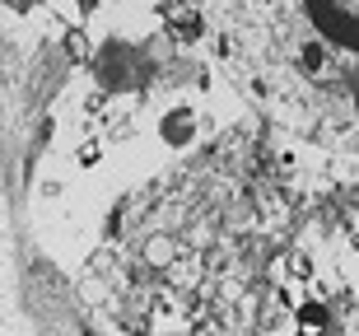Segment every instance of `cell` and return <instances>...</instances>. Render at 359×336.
Wrapping results in <instances>:
<instances>
[{
    "label": "cell",
    "instance_id": "1",
    "mask_svg": "<svg viewBox=\"0 0 359 336\" xmlns=\"http://www.w3.org/2000/svg\"><path fill=\"white\" fill-rule=\"evenodd\" d=\"M327 327H332V318H327L322 304H304L299 309V332L304 336H327Z\"/></svg>",
    "mask_w": 359,
    "mask_h": 336
},
{
    "label": "cell",
    "instance_id": "2",
    "mask_svg": "<svg viewBox=\"0 0 359 336\" xmlns=\"http://www.w3.org/2000/svg\"><path fill=\"white\" fill-rule=\"evenodd\" d=\"M168 24H173L182 38H191V33L201 28V19H196V10H173V14H168Z\"/></svg>",
    "mask_w": 359,
    "mask_h": 336
}]
</instances>
